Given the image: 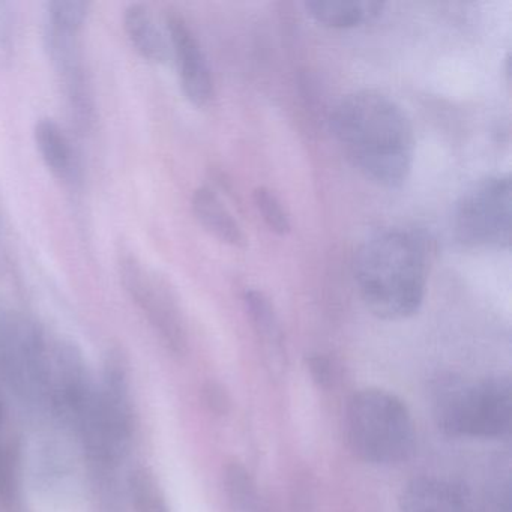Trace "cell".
<instances>
[{
	"mask_svg": "<svg viewBox=\"0 0 512 512\" xmlns=\"http://www.w3.org/2000/svg\"><path fill=\"white\" fill-rule=\"evenodd\" d=\"M2 230H4V221H2V211H0V238H2Z\"/></svg>",
	"mask_w": 512,
	"mask_h": 512,
	"instance_id": "26",
	"label": "cell"
},
{
	"mask_svg": "<svg viewBox=\"0 0 512 512\" xmlns=\"http://www.w3.org/2000/svg\"><path fill=\"white\" fill-rule=\"evenodd\" d=\"M124 31L133 49L145 61L164 65L172 59L169 37L148 5L130 4L124 11Z\"/></svg>",
	"mask_w": 512,
	"mask_h": 512,
	"instance_id": "14",
	"label": "cell"
},
{
	"mask_svg": "<svg viewBox=\"0 0 512 512\" xmlns=\"http://www.w3.org/2000/svg\"><path fill=\"white\" fill-rule=\"evenodd\" d=\"M52 346L37 322L0 304V383L37 416H50Z\"/></svg>",
	"mask_w": 512,
	"mask_h": 512,
	"instance_id": "4",
	"label": "cell"
},
{
	"mask_svg": "<svg viewBox=\"0 0 512 512\" xmlns=\"http://www.w3.org/2000/svg\"><path fill=\"white\" fill-rule=\"evenodd\" d=\"M433 416L446 436L499 439L512 422V388L508 377L476 383L449 382L436 389Z\"/></svg>",
	"mask_w": 512,
	"mask_h": 512,
	"instance_id": "6",
	"label": "cell"
},
{
	"mask_svg": "<svg viewBox=\"0 0 512 512\" xmlns=\"http://www.w3.org/2000/svg\"><path fill=\"white\" fill-rule=\"evenodd\" d=\"M224 488L235 511L256 512L259 505L256 482L251 473L238 461L227 464L224 470Z\"/></svg>",
	"mask_w": 512,
	"mask_h": 512,
	"instance_id": "19",
	"label": "cell"
},
{
	"mask_svg": "<svg viewBox=\"0 0 512 512\" xmlns=\"http://www.w3.org/2000/svg\"><path fill=\"white\" fill-rule=\"evenodd\" d=\"M116 268L125 292L164 346L175 355H182L187 350V328L178 296L169 281L125 245L116 254Z\"/></svg>",
	"mask_w": 512,
	"mask_h": 512,
	"instance_id": "7",
	"label": "cell"
},
{
	"mask_svg": "<svg viewBox=\"0 0 512 512\" xmlns=\"http://www.w3.org/2000/svg\"><path fill=\"white\" fill-rule=\"evenodd\" d=\"M34 140L38 154L49 172L67 185L80 184L82 166L76 148L67 131L53 118H40L35 122Z\"/></svg>",
	"mask_w": 512,
	"mask_h": 512,
	"instance_id": "12",
	"label": "cell"
},
{
	"mask_svg": "<svg viewBox=\"0 0 512 512\" xmlns=\"http://www.w3.org/2000/svg\"><path fill=\"white\" fill-rule=\"evenodd\" d=\"M353 275L371 314L382 320L409 319L425 298L427 244L409 230L377 233L356 251Z\"/></svg>",
	"mask_w": 512,
	"mask_h": 512,
	"instance_id": "2",
	"label": "cell"
},
{
	"mask_svg": "<svg viewBox=\"0 0 512 512\" xmlns=\"http://www.w3.org/2000/svg\"><path fill=\"white\" fill-rule=\"evenodd\" d=\"M83 26L44 11L43 41L47 58L58 76L73 124L82 134L97 122L94 89L82 49Z\"/></svg>",
	"mask_w": 512,
	"mask_h": 512,
	"instance_id": "8",
	"label": "cell"
},
{
	"mask_svg": "<svg viewBox=\"0 0 512 512\" xmlns=\"http://www.w3.org/2000/svg\"><path fill=\"white\" fill-rule=\"evenodd\" d=\"M244 305L262 346L266 365L272 376L281 377L287 368V350L283 329L271 299L259 290L244 293Z\"/></svg>",
	"mask_w": 512,
	"mask_h": 512,
	"instance_id": "13",
	"label": "cell"
},
{
	"mask_svg": "<svg viewBox=\"0 0 512 512\" xmlns=\"http://www.w3.org/2000/svg\"><path fill=\"white\" fill-rule=\"evenodd\" d=\"M331 131L350 163L374 184L400 188L412 172L415 136L406 112L388 95L358 91L338 101Z\"/></svg>",
	"mask_w": 512,
	"mask_h": 512,
	"instance_id": "1",
	"label": "cell"
},
{
	"mask_svg": "<svg viewBox=\"0 0 512 512\" xmlns=\"http://www.w3.org/2000/svg\"><path fill=\"white\" fill-rule=\"evenodd\" d=\"M191 211L200 226L218 241L235 248L247 247V236L241 224L211 187H199L194 191Z\"/></svg>",
	"mask_w": 512,
	"mask_h": 512,
	"instance_id": "15",
	"label": "cell"
},
{
	"mask_svg": "<svg viewBox=\"0 0 512 512\" xmlns=\"http://www.w3.org/2000/svg\"><path fill=\"white\" fill-rule=\"evenodd\" d=\"M19 40V13L16 5L0 0V67H10L16 59Z\"/></svg>",
	"mask_w": 512,
	"mask_h": 512,
	"instance_id": "21",
	"label": "cell"
},
{
	"mask_svg": "<svg viewBox=\"0 0 512 512\" xmlns=\"http://www.w3.org/2000/svg\"><path fill=\"white\" fill-rule=\"evenodd\" d=\"M254 205L262 215L263 221L271 232L278 236H286L292 229L289 214L274 191L266 187H257L253 194Z\"/></svg>",
	"mask_w": 512,
	"mask_h": 512,
	"instance_id": "20",
	"label": "cell"
},
{
	"mask_svg": "<svg viewBox=\"0 0 512 512\" xmlns=\"http://www.w3.org/2000/svg\"><path fill=\"white\" fill-rule=\"evenodd\" d=\"M305 10L325 28L353 29L379 19L385 4L373 0H313L305 4Z\"/></svg>",
	"mask_w": 512,
	"mask_h": 512,
	"instance_id": "17",
	"label": "cell"
},
{
	"mask_svg": "<svg viewBox=\"0 0 512 512\" xmlns=\"http://www.w3.org/2000/svg\"><path fill=\"white\" fill-rule=\"evenodd\" d=\"M505 73L506 77H508V83L511 82V56H506L505 59Z\"/></svg>",
	"mask_w": 512,
	"mask_h": 512,
	"instance_id": "25",
	"label": "cell"
},
{
	"mask_svg": "<svg viewBox=\"0 0 512 512\" xmlns=\"http://www.w3.org/2000/svg\"><path fill=\"white\" fill-rule=\"evenodd\" d=\"M128 367L127 356L119 347L107 352L94 403L74 433L91 484L119 481V469L130 452L134 409Z\"/></svg>",
	"mask_w": 512,
	"mask_h": 512,
	"instance_id": "3",
	"label": "cell"
},
{
	"mask_svg": "<svg viewBox=\"0 0 512 512\" xmlns=\"http://www.w3.org/2000/svg\"><path fill=\"white\" fill-rule=\"evenodd\" d=\"M308 371H310L311 377L314 382L320 388H329L332 383V365L329 359L323 355H311L307 359Z\"/></svg>",
	"mask_w": 512,
	"mask_h": 512,
	"instance_id": "22",
	"label": "cell"
},
{
	"mask_svg": "<svg viewBox=\"0 0 512 512\" xmlns=\"http://www.w3.org/2000/svg\"><path fill=\"white\" fill-rule=\"evenodd\" d=\"M511 178L491 176L470 187L454 211V232L461 244L482 250L511 245Z\"/></svg>",
	"mask_w": 512,
	"mask_h": 512,
	"instance_id": "9",
	"label": "cell"
},
{
	"mask_svg": "<svg viewBox=\"0 0 512 512\" xmlns=\"http://www.w3.org/2000/svg\"><path fill=\"white\" fill-rule=\"evenodd\" d=\"M166 32L185 98L199 109L208 107L214 98V79L196 34L175 11L167 14Z\"/></svg>",
	"mask_w": 512,
	"mask_h": 512,
	"instance_id": "10",
	"label": "cell"
},
{
	"mask_svg": "<svg viewBox=\"0 0 512 512\" xmlns=\"http://www.w3.org/2000/svg\"><path fill=\"white\" fill-rule=\"evenodd\" d=\"M400 512H500V508L491 499L481 502L466 485L421 476L401 490Z\"/></svg>",
	"mask_w": 512,
	"mask_h": 512,
	"instance_id": "11",
	"label": "cell"
},
{
	"mask_svg": "<svg viewBox=\"0 0 512 512\" xmlns=\"http://www.w3.org/2000/svg\"><path fill=\"white\" fill-rule=\"evenodd\" d=\"M293 512H314L313 497L307 488H298L293 497Z\"/></svg>",
	"mask_w": 512,
	"mask_h": 512,
	"instance_id": "24",
	"label": "cell"
},
{
	"mask_svg": "<svg viewBox=\"0 0 512 512\" xmlns=\"http://www.w3.org/2000/svg\"><path fill=\"white\" fill-rule=\"evenodd\" d=\"M350 448L362 461L389 466L406 461L415 449V424L406 403L392 392L361 389L346 410Z\"/></svg>",
	"mask_w": 512,
	"mask_h": 512,
	"instance_id": "5",
	"label": "cell"
},
{
	"mask_svg": "<svg viewBox=\"0 0 512 512\" xmlns=\"http://www.w3.org/2000/svg\"><path fill=\"white\" fill-rule=\"evenodd\" d=\"M0 512H25L22 448L8 431L7 410H0Z\"/></svg>",
	"mask_w": 512,
	"mask_h": 512,
	"instance_id": "16",
	"label": "cell"
},
{
	"mask_svg": "<svg viewBox=\"0 0 512 512\" xmlns=\"http://www.w3.org/2000/svg\"><path fill=\"white\" fill-rule=\"evenodd\" d=\"M127 496L134 512H172L160 482L148 467L131 470L127 478Z\"/></svg>",
	"mask_w": 512,
	"mask_h": 512,
	"instance_id": "18",
	"label": "cell"
},
{
	"mask_svg": "<svg viewBox=\"0 0 512 512\" xmlns=\"http://www.w3.org/2000/svg\"><path fill=\"white\" fill-rule=\"evenodd\" d=\"M203 398H205V403L208 404L212 412L218 413V415H224V413L229 412V395L224 391L223 386L218 385V383L209 382L203 388Z\"/></svg>",
	"mask_w": 512,
	"mask_h": 512,
	"instance_id": "23",
	"label": "cell"
}]
</instances>
